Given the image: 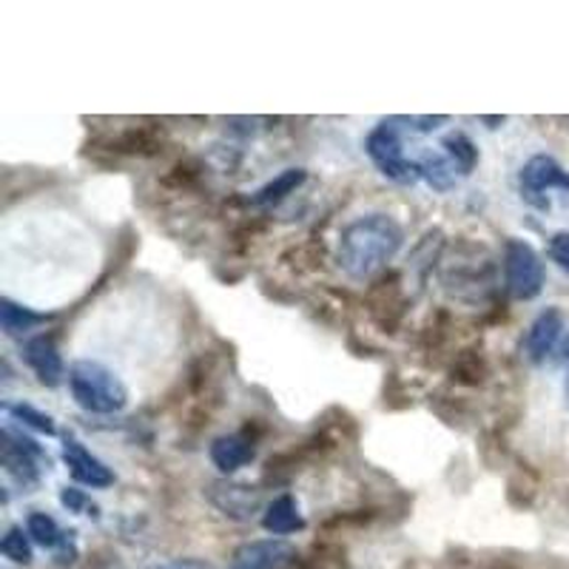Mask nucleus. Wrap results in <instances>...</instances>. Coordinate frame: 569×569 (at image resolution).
I'll list each match as a JSON object with an SVG mask.
<instances>
[{"mask_svg":"<svg viewBox=\"0 0 569 569\" xmlns=\"http://www.w3.org/2000/svg\"><path fill=\"white\" fill-rule=\"evenodd\" d=\"M322 259H325L322 242L311 240V242H302V246H293L291 251L284 253L282 262H288V266L299 273H311L322 268Z\"/></svg>","mask_w":569,"mask_h":569,"instance_id":"obj_27","label":"nucleus"},{"mask_svg":"<svg viewBox=\"0 0 569 569\" xmlns=\"http://www.w3.org/2000/svg\"><path fill=\"white\" fill-rule=\"evenodd\" d=\"M7 413L12 416L18 425L32 427V430H38V433L58 436V425H54L52 416H46L43 410L32 408V405H27V401H14V405H7Z\"/></svg>","mask_w":569,"mask_h":569,"instance_id":"obj_25","label":"nucleus"},{"mask_svg":"<svg viewBox=\"0 0 569 569\" xmlns=\"http://www.w3.org/2000/svg\"><path fill=\"white\" fill-rule=\"evenodd\" d=\"M505 284L507 293L518 302H530V299L541 297L543 282H547V268L536 248L527 240L510 237L505 246Z\"/></svg>","mask_w":569,"mask_h":569,"instance_id":"obj_4","label":"nucleus"},{"mask_svg":"<svg viewBox=\"0 0 569 569\" xmlns=\"http://www.w3.org/2000/svg\"><path fill=\"white\" fill-rule=\"evenodd\" d=\"M405 226L393 213H365L342 228L337 246V266L345 277L365 282L385 273V268L396 259V253L405 248Z\"/></svg>","mask_w":569,"mask_h":569,"instance_id":"obj_1","label":"nucleus"},{"mask_svg":"<svg viewBox=\"0 0 569 569\" xmlns=\"http://www.w3.org/2000/svg\"><path fill=\"white\" fill-rule=\"evenodd\" d=\"M396 123H405V129L410 131H419V134H430V131H436L439 126L447 123L445 114H421V117H393Z\"/></svg>","mask_w":569,"mask_h":569,"instance_id":"obj_28","label":"nucleus"},{"mask_svg":"<svg viewBox=\"0 0 569 569\" xmlns=\"http://www.w3.org/2000/svg\"><path fill=\"white\" fill-rule=\"evenodd\" d=\"M208 459L222 476H231V472L242 470V467L257 459V436H251V430L217 436L208 447Z\"/></svg>","mask_w":569,"mask_h":569,"instance_id":"obj_12","label":"nucleus"},{"mask_svg":"<svg viewBox=\"0 0 569 569\" xmlns=\"http://www.w3.org/2000/svg\"><path fill=\"white\" fill-rule=\"evenodd\" d=\"M0 552H3V558H9L12 563H23V567H29L34 558L32 536H29L23 527H9L3 541H0Z\"/></svg>","mask_w":569,"mask_h":569,"instance_id":"obj_26","label":"nucleus"},{"mask_svg":"<svg viewBox=\"0 0 569 569\" xmlns=\"http://www.w3.org/2000/svg\"><path fill=\"white\" fill-rule=\"evenodd\" d=\"M538 472L532 470L530 465H521L510 472V479H507V501L518 510H530L536 505L538 498Z\"/></svg>","mask_w":569,"mask_h":569,"instance_id":"obj_19","label":"nucleus"},{"mask_svg":"<svg viewBox=\"0 0 569 569\" xmlns=\"http://www.w3.org/2000/svg\"><path fill=\"white\" fill-rule=\"evenodd\" d=\"M297 550L288 541L266 538V541H248L233 552V569H284L297 563Z\"/></svg>","mask_w":569,"mask_h":569,"instance_id":"obj_13","label":"nucleus"},{"mask_svg":"<svg viewBox=\"0 0 569 569\" xmlns=\"http://www.w3.org/2000/svg\"><path fill=\"white\" fill-rule=\"evenodd\" d=\"M308 180V171L305 169H284L282 174H277L273 180H268L266 186L257 188L251 197H248V206L251 208H271L279 206L282 200H288L291 194H297L299 188Z\"/></svg>","mask_w":569,"mask_h":569,"instance_id":"obj_17","label":"nucleus"},{"mask_svg":"<svg viewBox=\"0 0 569 569\" xmlns=\"http://www.w3.org/2000/svg\"><path fill=\"white\" fill-rule=\"evenodd\" d=\"M547 253L556 262L561 271L569 273V231H558L550 237V246H547Z\"/></svg>","mask_w":569,"mask_h":569,"instance_id":"obj_29","label":"nucleus"},{"mask_svg":"<svg viewBox=\"0 0 569 569\" xmlns=\"http://www.w3.org/2000/svg\"><path fill=\"white\" fill-rule=\"evenodd\" d=\"M262 527H266L271 536H293V532L305 530V518L299 512L297 498L291 492H284V496H277L271 505L266 507L262 512Z\"/></svg>","mask_w":569,"mask_h":569,"instance_id":"obj_16","label":"nucleus"},{"mask_svg":"<svg viewBox=\"0 0 569 569\" xmlns=\"http://www.w3.org/2000/svg\"><path fill=\"white\" fill-rule=\"evenodd\" d=\"M299 567L302 569H345L348 567V552L345 547L333 541H322L313 543L308 556L299 558Z\"/></svg>","mask_w":569,"mask_h":569,"instance_id":"obj_23","label":"nucleus"},{"mask_svg":"<svg viewBox=\"0 0 569 569\" xmlns=\"http://www.w3.org/2000/svg\"><path fill=\"white\" fill-rule=\"evenodd\" d=\"M49 319H52L49 313L32 311V308H27V305L12 302L9 297L0 299V328H3V333H7V337H20V333H29V330L38 328V325H46Z\"/></svg>","mask_w":569,"mask_h":569,"instance_id":"obj_18","label":"nucleus"},{"mask_svg":"<svg viewBox=\"0 0 569 569\" xmlns=\"http://www.w3.org/2000/svg\"><path fill=\"white\" fill-rule=\"evenodd\" d=\"M518 186H521V200H527L538 211H550L547 191L569 194V171L552 154H536L521 166Z\"/></svg>","mask_w":569,"mask_h":569,"instance_id":"obj_7","label":"nucleus"},{"mask_svg":"<svg viewBox=\"0 0 569 569\" xmlns=\"http://www.w3.org/2000/svg\"><path fill=\"white\" fill-rule=\"evenodd\" d=\"M206 496L222 516L233 518V521H251L262 510V492L257 487L240 485V481H213V485H208Z\"/></svg>","mask_w":569,"mask_h":569,"instance_id":"obj_9","label":"nucleus"},{"mask_svg":"<svg viewBox=\"0 0 569 569\" xmlns=\"http://www.w3.org/2000/svg\"><path fill=\"white\" fill-rule=\"evenodd\" d=\"M365 151H368L370 162L379 169V174H385L388 180L410 186V182H416L421 177L419 162L405 157L401 131L393 120H385V123H379L370 131L368 140H365Z\"/></svg>","mask_w":569,"mask_h":569,"instance_id":"obj_5","label":"nucleus"},{"mask_svg":"<svg viewBox=\"0 0 569 569\" xmlns=\"http://www.w3.org/2000/svg\"><path fill=\"white\" fill-rule=\"evenodd\" d=\"M507 117H481V123H487L490 126V129H498V126L505 123Z\"/></svg>","mask_w":569,"mask_h":569,"instance_id":"obj_32","label":"nucleus"},{"mask_svg":"<svg viewBox=\"0 0 569 569\" xmlns=\"http://www.w3.org/2000/svg\"><path fill=\"white\" fill-rule=\"evenodd\" d=\"M78 561V547H74V532H66L63 543H60L58 550H54V563L58 567H71V563Z\"/></svg>","mask_w":569,"mask_h":569,"instance_id":"obj_31","label":"nucleus"},{"mask_svg":"<svg viewBox=\"0 0 569 569\" xmlns=\"http://www.w3.org/2000/svg\"><path fill=\"white\" fill-rule=\"evenodd\" d=\"M419 174L427 186L433 191H450L456 186V166L447 160V154H436V151H427L425 157H419Z\"/></svg>","mask_w":569,"mask_h":569,"instance_id":"obj_22","label":"nucleus"},{"mask_svg":"<svg viewBox=\"0 0 569 569\" xmlns=\"http://www.w3.org/2000/svg\"><path fill=\"white\" fill-rule=\"evenodd\" d=\"M492 569H512V567H507V563H496V567Z\"/></svg>","mask_w":569,"mask_h":569,"instance_id":"obj_34","label":"nucleus"},{"mask_svg":"<svg viewBox=\"0 0 569 569\" xmlns=\"http://www.w3.org/2000/svg\"><path fill=\"white\" fill-rule=\"evenodd\" d=\"M490 368H487L485 356L479 350H461L453 356V365H450V379L456 385H465V388H479L487 382Z\"/></svg>","mask_w":569,"mask_h":569,"instance_id":"obj_20","label":"nucleus"},{"mask_svg":"<svg viewBox=\"0 0 569 569\" xmlns=\"http://www.w3.org/2000/svg\"><path fill=\"white\" fill-rule=\"evenodd\" d=\"M441 282L445 291L453 293L465 302H479L492 291V262L481 246L461 242L456 246V257L447 259L441 268Z\"/></svg>","mask_w":569,"mask_h":569,"instance_id":"obj_3","label":"nucleus"},{"mask_svg":"<svg viewBox=\"0 0 569 569\" xmlns=\"http://www.w3.org/2000/svg\"><path fill=\"white\" fill-rule=\"evenodd\" d=\"M27 532L32 536L34 543H40V547H49V550H58L66 538V532L60 530V525L54 521L52 516H49V512H29Z\"/></svg>","mask_w":569,"mask_h":569,"instance_id":"obj_24","label":"nucleus"},{"mask_svg":"<svg viewBox=\"0 0 569 569\" xmlns=\"http://www.w3.org/2000/svg\"><path fill=\"white\" fill-rule=\"evenodd\" d=\"M561 350H563V359H567V362H569V333H567V337H563Z\"/></svg>","mask_w":569,"mask_h":569,"instance_id":"obj_33","label":"nucleus"},{"mask_svg":"<svg viewBox=\"0 0 569 569\" xmlns=\"http://www.w3.org/2000/svg\"><path fill=\"white\" fill-rule=\"evenodd\" d=\"M0 459H3V470L9 479L20 487V490H34L40 485V465H49L43 447L34 439L23 436L14 427H3V447H0Z\"/></svg>","mask_w":569,"mask_h":569,"instance_id":"obj_6","label":"nucleus"},{"mask_svg":"<svg viewBox=\"0 0 569 569\" xmlns=\"http://www.w3.org/2000/svg\"><path fill=\"white\" fill-rule=\"evenodd\" d=\"M60 505L69 512H83L89 510V498H86V492L78 490V487H66V490L60 492Z\"/></svg>","mask_w":569,"mask_h":569,"instance_id":"obj_30","label":"nucleus"},{"mask_svg":"<svg viewBox=\"0 0 569 569\" xmlns=\"http://www.w3.org/2000/svg\"><path fill=\"white\" fill-rule=\"evenodd\" d=\"M23 362L38 376V382L43 388H58L63 379H69L52 333H38V337L27 339V345H23Z\"/></svg>","mask_w":569,"mask_h":569,"instance_id":"obj_10","label":"nucleus"},{"mask_svg":"<svg viewBox=\"0 0 569 569\" xmlns=\"http://www.w3.org/2000/svg\"><path fill=\"white\" fill-rule=\"evenodd\" d=\"M561 333H563V313L558 311V308H547V311L538 313V317L532 319L530 330H527L525 345H521L527 359H530L532 365L547 362V356L556 350Z\"/></svg>","mask_w":569,"mask_h":569,"instance_id":"obj_14","label":"nucleus"},{"mask_svg":"<svg viewBox=\"0 0 569 569\" xmlns=\"http://www.w3.org/2000/svg\"><path fill=\"white\" fill-rule=\"evenodd\" d=\"M441 149H445L447 160L453 162L456 171H459L461 177L472 174L476 166H479V149H476V142H472L465 131H450V134H445Z\"/></svg>","mask_w":569,"mask_h":569,"instance_id":"obj_21","label":"nucleus"},{"mask_svg":"<svg viewBox=\"0 0 569 569\" xmlns=\"http://www.w3.org/2000/svg\"><path fill=\"white\" fill-rule=\"evenodd\" d=\"M365 305H368V313L373 319L376 328H382L385 333H396L408 313V297L401 291V277L396 271H385L370 282L368 297H365Z\"/></svg>","mask_w":569,"mask_h":569,"instance_id":"obj_8","label":"nucleus"},{"mask_svg":"<svg viewBox=\"0 0 569 569\" xmlns=\"http://www.w3.org/2000/svg\"><path fill=\"white\" fill-rule=\"evenodd\" d=\"M69 390L74 405L94 416H114L129 405V388L123 385V379L94 359L71 362Z\"/></svg>","mask_w":569,"mask_h":569,"instance_id":"obj_2","label":"nucleus"},{"mask_svg":"<svg viewBox=\"0 0 569 569\" xmlns=\"http://www.w3.org/2000/svg\"><path fill=\"white\" fill-rule=\"evenodd\" d=\"M166 146V131L162 126L154 123H140V126H129L117 137H111L106 142V149L111 154H126V157H151L157 151H162Z\"/></svg>","mask_w":569,"mask_h":569,"instance_id":"obj_15","label":"nucleus"},{"mask_svg":"<svg viewBox=\"0 0 569 569\" xmlns=\"http://www.w3.org/2000/svg\"><path fill=\"white\" fill-rule=\"evenodd\" d=\"M63 461L78 485L91 487V490H106L114 485V472L98 456H91L74 436H63Z\"/></svg>","mask_w":569,"mask_h":569,"instance_id":"obj_11","label":"nucleus"}]
</instances>
